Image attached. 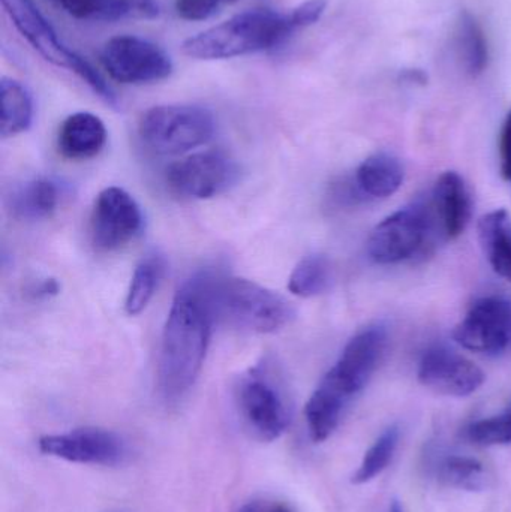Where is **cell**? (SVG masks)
Listing matches in <instances>:
<instances>
[{
  "instance_id": "obj_32",
  "label": "cell",
  "mask_w": 511,
  "mask_h": 512,
  "mask_svg": "<svg viewBox=\"0 0 511 512\" xmlns=\"http://www.w3.org/2000/svg\"><path fill=\"white\" fill-rule=\"evenodd\" d=\"M237 512H263V508L257 502H249V504L243 505Z\"/></svg>"
},
{
  "instance_id": "obj_7",
  "label": "cell",
  "mask_w": 511,
  "mask_h": 512,
  "mask_svg": "<svg viewBox=\"0 0 511 512\" xmlns=\"http://www.w3.org/2000/svg\"><path fill=\"white\" fill-rule=\"evenodd\" d=\"M387 333L380 325L359 331L345 345L335 366L321 379L318 388L335 397L345 406L365 390L378 364L383 360Z\"/></svg>"
},
{
  "instance_id": "obj_2",
  "label": "cell",
  "mask_w": 511,
  "mask_h": 512,
  "mask_svg": "<svg viewBox=\"0 0 511 512\" xmlns=\"http://www.w3.org/2000/svg\"><path fill=\"white\" fill-rule=\"evenodd\" d=\"M294 30L290 15L254 9L186 39L182 51L198 60L231 59L275 48Z\"/></svg>"
},
{
  "instance_id": "obj_3",
  "label": "cell",
  "mask_w": 511,
  "mask_h": 512,
  "mask_svg": "<svg viewBox=\"0 0 511 512\" xmlns=\"http://www.w3.org/2000/svg\"><path fill=\"white\" fill-rule=\"evenodd\" d=\"M210 292L216 321L249 333H276L296 316L287 298L242 277L213 273Z\"/></svg>"
},
{
  "instance_id": "obj_19",
  "label": "cell",
  "mask_w": 511,
  "mask_h": 512,
  "mask_svg": "<svg viewBox=\"0 0 511 512\" xmlns=\"http://www.w3.org/2000/svg\"><path fill=\"white\" fill-rule=\"evenodd\" d=\"M479 240L492 270L511 283V219L506 210H494L479 222Z\"/></svg>"
},
{
  "instance_id": "obj_17",
  "label": "cell",
  "mask_w": 511,
  "mask_h": 512,
  "mask_svg": "<svg viewBox=\"0 0 511 512\" xmlns=\"http://www.w3.org/2000/svg\"><path fill=\"white\" fill-rule=\"evenodd\" d=\"M78 20H150L158 17V0H51Z\"/></svg>"
},
{
  "instance_id": "obj_16",
  "label": "cell",
  "mask_w": 511,
  "mask_h": 512,
  "mask_svg": "<svg viewBox=\"0 0 511 512\" xmlns=\"http://www.w3.org/2000/svg\"><path fill=\"white\" fill-rule=\"evenodd\" d=\"M107 143L104 122L92 113H75L63 120L59 129L60 153L72 161L95 158Z\"/></svg>"
},
{
  "instance_id": "obj_26",
  "label": "cell",
  "mask_w": 511,
  "mask_h": 512,
  "mask_svg": "<svg viewBox=\"0 0 511 512\" xmlns=\"http://www.w3.org/2000/svg\"><path fill=\"white\" fill-rule=\"evenodd\" d=\"M399 442V429L396 426L387 429L363 457L362 465L353 475V484H366L377 478L392 462Z\"/></svg>"
},
{
  "instance_id": "obj_33",
  "label": "cell",
  "mask_w": 511,
  "mask_h": 512,
  "mask_svg": "<svg viewBox=\"0 0 511 512\" xmlns=\"http://www.w3.org/2000/svg\"><path fill=\"white\" fill-rule=\"evenodd\" d=\"M269 512H293L290 508L285 507V505H275Z\"/></svg>"
},
{
  "instance_id": "obj_22",
  "label": "cell",
  "mask_w": 511,
  "mask_h": 512,
  "mask_svg": "<svg viewBox=\"0 0 511 512\" xmlns=\"http://www.w3.org/2000/svg\"><path fill=\"white\" fill-rule=\"evenodd\" d=\"M456 47H458L459 59L462 60L465 71L471 77H477L488 66V42L482 26L473 14L468 11L459 15L456 26Z\"/></svg>"
},
{
  "instance_id": "obj_1",
  "label": "cell",
  "mask_w": 511,
  "mask_h": 512,
  "mask_svg": "<svg viewBox=\"0 0 511 512\" xmlns=\"http://www.w3.org/2000/svg\"><path fill=\"white\" fill-rule=\"evenodd\" d=\"M212 274H195L177 289L162 331L158 388L167 403L182 400L200 376L213 324Z\"/></svg>"
},
{
  "instance_id": "obj_31",
  "label": "cell",
  "mask_w": 511,
  "mask_h": 512,
  "mask_svg": "<svg viewBox=\"0 0 511 512\" xmlns=\"http://www.w3.org/2000/svg\"><path fill=\"white\" fill-rule=\"evenodd\" d=\"M59 283L54 279H44L41 282L33 283L29 288V295L33 300H44L59 294Z\"/></svg>"
},
{
  "instance_id": "obj_15",
  "label": "cell",
  "mask_w": 511,
  "mask_h": 512,
  "mask_svg": "<svg viewBox=\"0 0 511 512\" xmlns=\"http://www.w3.org/2000/svg\"><path fill=\"white\" fill-rule=\"evenodd\" d=\"M431 206L444 236L449 240L461 236L473 215V200L464 177L456 171L441 174L432 192Z\"/></svg>"
},
{
  "instance_id": "obj_23",
  "label": "cell",
  "mask_w": 511,
  "mask_h": 512,
  "mask_svg": "<svg viewBox=\"0 0 511 512\" xmlns=\"http://www.w3.org/2000/svg\"><path fill=\"white\" fill-rule=\"evenodd\" d=\"M165 261L158 254L141 259L132 274L131 285L126 294L125 310L128 315H140L152 301L164 277Z\"/></svg>"
},
{
  "instance_id": "obj_18",
  "label": "cell",
  "mask_w": 511,
  "mask_h": 512,
  "mask_svg": "<svg viewBox=\"0 0 511 512\" xmlns=\"http://www.w3.org/2000/svg\"><path fill=\"white\" fill-rule=\"evenodd\" d=\"M404 165L390 153H375L359 165L354 177L357 192L362 197H392L399 191L404 182Z\"/></svg>"
},
{
  "instance_id": "obj_25",
  "label": "cell",
  "mask_w": 511,
  "mask_h": 512,
  "mask_svg": "<svg viewBox=\"0 0 511 512\" xmlns=\"http://www.w3.org/2000/svg\"><path fill=\"white\" fill-rule=\"evenodd\" d=\"M440 480L453 489L480 492L489 484L485 466L470 457H447L440 466Z\"/></svg>"
},
{
  "instance_id": "obj_36",
  "label": "cell",
  "mask_w": 511,
  "mask_h": 512,
  "mask_svg": "<svg viewBox=\"0 0 511 512\" xmlns=\"http://www.w3.org/2000/svg\"><path fill=\"white\" fill-rule=\"evenodd\" d=\"M110 512H114V511H110Z\"/></svg>"
},
{
  "instance_id": "obj_10",
  "label": "cell",
  "mask_w": 511,
  "mask_h": 512,
  "mask_svg": "<svg viewBox=\"0 0 511 512\" xmlns=\"http://www.w3.org/2000/svg\"><path fill=\"white\" fill-rule=\"evenodd\" d=\"M101 62L113 80L123 84H147L165 80L173 62L162 48L138 36H116L104 45Z\"/></svg>"
},
{
  "instance_id": "obj_30",
  "label": "cell",
  "mask_w": 511,
  "mask_h": 512,
  "mask_svg": "<svg viewBox=\"0 0 511 512\" xmlns=\"http://www.w3.org/2000/svg\"><path fill=\"white\" fill-rule=\"evenodd\" d=\"M500 164L501 176L507 182H511V110L507 114L506 122L500 135Z\"/></svg>"
},
{
  "instance_id": "obj_24",
  "label": "cell",
  "mask_w": 511,
  "mask_h": 512,
  "mask_svg": "<svg viewBox=\"0 0 511 512\" xmlns=\"http://www.w3.org/2000/svg\"><path fill=\"white\" fill-rule=\"evenodd\" d=\"M332 283V265L323 255L303 258L291 273L288 289L297 297L311 298L323 294Z\"/></svg>"
},
{
  "instance_id": "obj_13",
  "label": "cell",
  "mask_w": 511,
  "mask_h": 512,
  "mask_svg": "<svg viewBox=\"0 0 511 512\" xmlns=\"http://www.w3.org/2000/svg\"><path fill=\"white\" fill-rule=\"evenodd\" d=\"M143 228V213L125 189L107 188L96 198L90 216V237L101 252L119 251Z\"/></svg>"
},
{
  "instance_id": "obj_5",
  "label": "cell",
  "mask_w": 511,
  "mask_h": 512,
  "mask_svg": "<svg viewBox=\"0 0 511 512\" xmlns=\"http://www.w3.org/2000/svg\"><path fill=\"white\" fill-rule=\"evenodd\" d=\"M215 119L197 105H159L150 108L138 123V137L156 155L177 156L209 143Z\"/></svg>"
},
{
  "instance_id": "obj_35",
  "label": "cell",
  "mask_w": 511,
  "mask_h": 512,
  "mask_svg": "<svg viewBox=\"0 0 511 512\" xmlns=\"http://www.w3.org/2000/svg\"><path fill=\"white\" fill-rule=\"evenodd\" d=\"M221 2H236V0H221Z\"/></svg>"
},
{
  "instance_id": "obj_34",
  "label": "cell",
  "mask_w": 511,
  "mask_h": 512,
  "mask_svg": "<svg viewBox=\"0 0 511 512\" xmlns=\"http://www.w3.org/2000/svg\"><path fill=\"white\" fill-rule=\"evenodd\" d=\"M389 512H404V511H402L401 504H399L398 501H393L392 502V507H390V511Z\"/></svg>"
},
{
  "instance_id": "obj_27",
  "label": "cell",
  "mask_w": 511,
  "mask_h": 512,
  "mask_svg": "<svg viewBox=\"0 0 511 512\" xmlns=\"http://www.w3.org/2000/svg\"><path fill=\"white\" fill-rule=\"evenodd\" d=\"M467 438L482 447L511 444V408L503 414L470 424Z\"/></svg>"
},
{
  "instance_id": "obj_14",
  "label": "cell",
  "mask_w": 511,
  "mask_h": 512,
  "mask_svg": "<svg viewBox=\"0 0 511 512\" xmlns=\"http://www.w3.org/2000/svg\"><path fill=\"white\" fill-rule=\"evenodd\" d=\"M417 376L429 390L452 397L471 396L485 382V373L479 366L446 346L425 351Z\"/></svg>"
},
{
  "instance_id": "obj_9",
  "label": "cell",
  "mask_w": 511,
  "mask_h": 512,
  "mask_svg": "<svg viewBox=\"0 0 511 512\" xmlns=\"http://www.w3.org/2000/svg\"><path fill=\"white\" fill-rule=\"evenodd\" d=\"M239 165L219 150L195 153L167 170V185L189 200H209L227 192L239 179Z\"/></svg>"
},
{
  "instance_id": "obj_28",
  "label": "cell",
  "mask_w": 511,
  "mask_h": 512,
  "mask_svg": "<svg viewBox=\"0 0 511 512\" xmlns=\"http://www.w3.org/2000/svg\"><path fill=\"white\" fill-rule=\"evenodd\" d=\"M221 0H176L180 18L188 21H204L218 11Z\"/></svg>"
},
{
  "instance_id": "obj_4",
  "label": "cell",
  "mask_w": 511,
  "mask_h": 512,
  "mask_svg": "<svg viewBox=\"0 0 511 512\" xmlns=\"http://www.w3.org/2000/svg\"><path fill=\"white\" fill-rule=\"evenodd\" d=\"M236 403L243 423L261 441H276L290 427L291 403L287 390L267 361L240 376Z\"/></svg>"
},
{
  "instance_id": "obj_20",
  "label": "cell",
  "mask_w": 511,
  "mask_h": 512,
  "mask_svg": "<svg viewBox=\"0 0 511 512\" xmlns=\"http://www.w3.org/2000/svg\"><path fill=\"white\" fill-rule=\"evenodd\" d=\"M60 189L50 179H35L24 183L11 198L14 215L26 221H39L53 215L59 206Z\"/></svg>"
},
{
  "instance_id": "obj_11",
  "label": "cell",
  "mask_w": 511,
  "mask_h": 512,
  "mask_svg": "<svg viewBox=\"0 0 511 512\" xmlns=\"http://www.w3.org/2000/svg\"><path fill=\"white\" fill-rule=\"evenodd\" d=\"M456 342L477 354L500 355L511 348V298L488 295L471 304L453 333Z\"/></svg>"
},
{
  "instance_id": "obj_12",
  "label": "cell",
  "mask_w": 511,
  "mask_h": 512,
  "mask_svg": "<svg viewBox=\"0 0 511 512\" xmlns=\"http://www.w3.org/2000/svg\"><path fill=\"white\" fill-rule=\"evenodd\" d=\"M38 445L39 451L45 456L78 465L114 468L123 465L129 456L128 445L122 436L95 427L42 436Z\"/></svg>"
},
{
  "instance_id": "obj_6",
  "label": "cell",
  "mask_w": 511,
  "mask_h": 512,
  "mask_svg": "<svg viewBox=\"0 0 511 512\" xmlns=\"http://www.w3.org/2000/svg\"><path fill=\"white\" fill-rule=\"evenodd\" d=\"M2 6L15 29L32 45L36 53L41 54L47 62L77 74L107 104H117L116 95L104 78L86 59L69 50L60 41L56 30L41 14L33 0H2Z\"/></svg>"
},
{
  "instance_id": "obj_21",
  "label": "cell",
  "mask_w": 511,
  "mask_h": 512,
  "mask_svg": "<svg viewBox=\"0 0 511 512\" xmlns=\"http://www.w3.org/2000/svg\"><path fill=\"white\" fill-rule=\"evenodd\" d=\"M0 135L3 138L23 134L33 122V101L29 90L12 78L3 77L0 81Z\"/></svg>"
},
{
  "instance_id": "obj_29",
  "label": "cell",
  "mask_w": 511,
  "mask_h": 512,
  "mask_svg": "<svg viewBox=\"0 0 511 512\" xmlns=\"http://www.w3.org/2000/svg\"><path fill=\"white\" fill-rule=\"evenodd\" d=\"M326 6V0H308V2L297 6L296 9H293L288 14L294 29H303V27L312 26V24L317 23L323 17Z\"/></svg>"
},
{
  "instance_id": "obj_8",
  "label": "cell",
  "mask_w": 511,
  "mask_h": 512,
  "mask_svg": "<svg viewBox=\"0 0 511 512\" xmlns=\"http://www.w3.org/2000/svg\"><path fill=\"white\" fill-rule=\"evenodd\" d=\"M431 206L411 204L384 219L368 240V255L381 265L399 264L419 254L432 230Z\"/></svg>"
}]
</instances>
